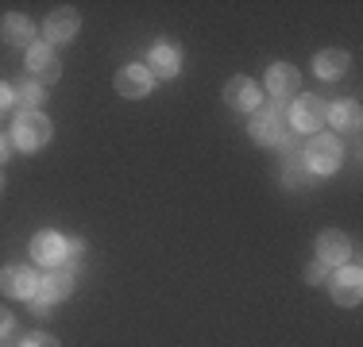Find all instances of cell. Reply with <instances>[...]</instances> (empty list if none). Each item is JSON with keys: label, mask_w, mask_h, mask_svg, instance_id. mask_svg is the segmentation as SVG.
Wrapping results in <instances>:
<instances>
[{"label": "cell", "mask_w": 363, "mask_h": 347, "mask_svg": "<svg viewBox=\"0 0 363 347\" xmlns=\"http://www.w3.org/2000/svg\"><path fill=\"white\" fill-rule=\"evenodd\" d=\"M252 139L263 147L286 143V112H282L279 104H259L252 112Z\"/></svg>", "instance_id": "cell-1"}, {"label": "cell", "mask_w": 363, "mask_h": 347, "mask_svg": "<svg viewBox=\"0 0 363 347\" xmlns=\"http://www.w3.org/2000/svg\"><path fill=\"white\" fill-rule=\"evenodd\" d=\"M344 151H340V139L333 135H313L309 139V151H306V170L313 174V178H325V174H333L336 166H340Z\"/></svg>", "instance_id": "cell-2"}, {"label": "cell", "mask_w": 363, "mask_h": 347, "mask_svg": "<svg viewBox=\"0 0 363 347\" xmlns=\"http://www.w3.org/2000/svg\"><path fill=\"white\" fill-rule=\"evenodd\" d=\"M50 139V120L43 112H20L12 124V143L23 147V151H35Z\"/></svg>", "instance_id": "cell-3"}, {"label": "cell", "mask_w": 363, "mask_h": 347, "mask_svg": "<svg viewBox=\"0 0 363 347\" xmlns=\"http://www.w3.org/2000/svg\"><path fill=\"white\" fill-rule=\"evenodd\" d=\"M0 290H4L8 297L31 301L39 290V278L31 274V266H4V271H0Z\"/></svg>", "instance_id": "cell-4"}, {"label": "cell", "mask_w": 363, "mask_h": 347, "mask_svg": "<svg viewBox=\"0 0 363 347\" xmlns=\"http://www.w3.org/2000/svg\"><path fill=\"white\" fill-rule=\"evenodd\" d=\"M328 290H333V301H336V305H359L363 274L356 271V266H340V271L333 274V282H328Z\"/></svg>", "instance_id": "cell-5"}, {"label": "cell", "mask_w": 363, "mask_h": 347, "mask_svg": "<svg viewBox=\"0 0 363 347\" xmlns=\"http://www.w3.org/2000/svg\"><path fill=\"white\" fill-rule=\"evenodd\" d=\"M31 258L43 266H62V258H66V239L58 236V232H39L35 239H31Z\"/></svg>", "instance_id": "cell-6"}, {"label": "cell", "mask_w": 363, "mask_h": 347, "mask_svg": "<svg viewBox=\"0 0 363 347\" xmlns=\"http://www.w3.org/2000/svg\"><path fill=\"white\" fill-rule=\"evenodd\" d=\"M325 116H328V108H325L321 97L294 101V112H290V120H294V127H298V132H317V127L325 124Z\"/></svg>", "instance_id": "cell-7"}, {"label": "cell", "mask_w": 363, "mask_h": 347, "mask_svg": "<svg viewBox=\"0 0 363 347\" xmlns=\"http://www.w3.org/2000/svg\"><path fill=\"white\" fill-rule=\"evenodd\" d=\"M74 293V274L70 271H62V266H55L47 278H39V290H35V297H43L47 305H55V301H66Z\"/></svg>", "instance_id": "cell-8"}, {"label": "cell", "mask_w": 363, "mask_h": 347, "mask_svg": "<svg viewBox=\"0 0 363 347\" xmlns=\"http://www.w3.org/2000/svg\"><path fill=\"white\" fill-rule=\"evenodd\" d=\"M151 85H155V77H151V69H147V66H124L116 74L120 97H147V93H151Z\"/></svg>", "instance_id": "cell-9"}, {"label": "cell", "mask_w": 363, "mask_h": 347, "mask_svg": "<svg viewBox=\"0 0 363 347\" xmlns=\"http://www.w3.org/2000/svg\"><path fill=\"white\" fill-rule=\"evenodd\" d=\"M224 101L240 112H255L259 108V85L252 77H232V81L224 85Z\"/></svg>", "instance_id": "cell-10"}, {"label": "cell", "mask_w": 363, "mask_h": 347, "mask_svg": "<svg viewBox=\"0 0 363 347\" xmlns=\"http://www.w3.org/2000/svg\"><path fill=\"white\" fill-rule=\"evenodd\" d=\"M267 89L274 93V97H294V93L301 89V74L294 66H286V62H274L271 69H267Z\"/></svg>", "instance_id": "cell-11"}, {"label": "cell", "mask_w": 363, "mask_h": 347, "mask_svg": "<svg viewBox=\"0 0 363 347\" xmlns=\"http://www.w3.org/2000/svg\"><path fill=\"white\" fill-rule=\"evenodd\" d=\"M317 255H321L325 266H344L352 258V243H348V236H340V232H325V236L317 239Z\"/></svg>", "instance_id": "cell-12"}, {"label": "cell", "mask_w": 363, "mask_h": 347, "mask_svg": "<svg viewBox=\"0 0 363 347\" xmlns=\"http://www.w3.org/2000/svg\"><path fill=\"white\" fill-rule=\"evenodd\" d=\"M28 69H31V77H35L39 85L55 81V77L62 74V66H58V58H55L50 47H28Z\"/></svg>", "instance_id": "cell-13"}, {"label": "cell", "mask_w": 363, "mask_h": 347, "mask_svg": "<svg viewBox=\"0 0 363 347\" xmlns=\"http://www.w3.org/2000/svg\"><path fill=\"white\" fill-rule=\"evenodd\" d=\"M182 66V50L174 47V42H155L151 50V62H147V69H151V77H174Z\"/></svg>", "instance_id": "cell-14"}, {"label": "cell", "mask_w": 363, "mask_h": 347, "mask_svg": "<svg viewBox=\"0 0 363 347\" xmlns=\"http://www.w3.org/2000/svg\"><path fill=\"white\" fill-rule=\"evenodd\" d=\"M47 39L50 42H66V39H74L77 35V12L74 8H58V12H50L47 16Z\"/></svg>", "instance_id": "cell-15"}, {"label": "cell", "mask_w": 363, "mask_h": 347, "mask_svg": "<svg viewBox=\"0 0 363 347\" xmlns=\"http://www.w3.org/2000/svg\"><path fill=\"white\" fill-rule=\"evenodd\" d=\"M0 35H4L8 42H12V47H31V20L28 16H4V23H0Z\"/></svg>", "instance_id": "cell-16"}, {"label": "cell", "mask_w": 363, "mask_h": 347, "mask_svg": "<svg viewBox=\"0 0 363 347\" xmlns=\"http://www.w3.org/2000/svg\"><path fill=\"white\" fill-rule=\"evenodd\" d=\"M325 120H333L340 132H356V127H359V104L356 101H340V104H333V108H328Z\"/></svg>", "instance_id": "cell-17"}, {"label": "cell", "mask_w": 363, "mask_h": 347, "mask_svg": "<svg viewBox=\"0 0 363 347\" xmlns=\"http://www.w3.org/2000/svg\"><path fill=\"white\" fill-rule=\"evenodd\" d=\"M313 69L321 77H340L344 69H348V55H344V50H321L317 62H313Z\"/></svg>", "instance_id": "cell-18"}, {"label": "cell", "mask_w": 363, "mask_h": 347, "mask_svg": "<svg viewBox=\"0 0 363 347\" xmlns=\"http://www.w3.org/2000/svg\"><path fill=\"white\" fill-rule=\"evenodd\" d=\"M12 101L20 104L23 112H39V104H43V85H39V81H23L20 89H12Z\"/></svg>", "instance_id": "cell-19"}, {"label": "cell", "mask_w": 363, "mask_h": 347, "mask_svg": "<svg viewBox=\"0 0 363 347\" xmlns=\"http://www.w3.org/2000/svg\"><path fill=\"white\" fill-rule=\"evenodd\" d=\"M282 181H286L290 189H298V186H309V181H317V178L306 170V162H286V170H282Z\"/></svg>", "instance_id": "cell-20"}, {"label": "cell", "mask_w": 363, "mask_h": 347, "mask_svg": "<svg viewBox=\"0 0 363 347\" xmlns=\"http://www.w3.org/2000/svg\"><path fill=\"white\" fill-rule=\"evenodd\" d=\"M85 258V239H66V263L77 266Z\"/></svg>", "instance_id": "cell-21"}, {"label": "cell", "mask_w": 363, "mask_h": 347, "mask_svg": "<svg viewBox=\"0 0 363 347\" xmlns=\"http://www.w3.org/2000/svg\"><path fill=\"white\" fill-rule=\"evenodd\" d=\"M325 278H328V266L321 263V258H317V263H309V266H306V282H309V285L325 282Z\"/></svg>", "instance_id": "cell-22"}, {"label": "cell", "mask_w": 363, "mask_h": 347, "mask_svg": "<svg viewBox=\"0 0 363 347\" xmlns=\"http://www.w3.org/2000/svg\"><path fill=\"white\" fill-rule=\"evenodd\" d=\"M23 347H58V340H55V336H47V332H39V336H28Z\"/></svg>", "instance_id": "cell-23"}, {"label": "cell", "mask_w": 363, "mask_h": 347, "mask_svg": "<svg viewBox=\"0 0 363 347\" xmlns=\"http://www.w3.org/2000/svg\"><path fill=\"white\" fill-rule=\"evenodd\" d=\"M12 104H16V101H12V89H8L4 81H0V116H4V112L12 108Z\"/></svg>", "instance_id": "cell-24"}, {"label": "cell", "mask_w": 363, "mask_h": 347, "mask_svg": "<svg viewBox=\"0 0 363 347\" xmlns=\"http://www.w3.org/2000/svg\"><path fill=\"white\" fill-rule=\"evenodd\" d=\"M31 312H35L39 320H47V317H50V305H47L43 297H31Z\"/></svg>", "instance_id": "cell-25"}, {"label": "cell", "mask_w": 363, "mask_h": 347, "mask_svg": "<svg viewBox=\"0 0 363 347\" xmlns=\"http://www.w3.org/2000/svg\"><path fill=\"white\" fill-rule=\"evenodd\" d=\"M282 147H286L290 162H301V143H298V139H286V143H282Z\"/></svg>", "instance_id": "cell-26"}, {"label": "cell", "mask_w": 363, "mask_h": 347, "mask_svg": "<svg viewBox=\"0 0 363 347\" xmlns=\"http://www.w3.org/2000/svg\"><path fill=\"white\" fill-rule=\"evenodd\" d=\"M8 332H12V312H8V309H0V340H4Z\"/></svg>", "instance_id": "cell-27"}, {"label": "cell", "mask_w": 363, "mask_h": 347, "mask_svg": "<svg viewBox=\"0 0 363 347\" xmlns=\"http://www.w3.org/2000/svg\"><path fill=\"white\" fill-rule=\"evenodd\" d=\"M8 159V139H0V162Z\"/></svg>", "instance_id": "cell-28"}, {"label": "cell", "mask_w": 363, "mask_h": 347, "mask_svg": "<svg viewBox=\"0 0 363 347\" xmlns=\"http://www.w3.org/2000/svg\"><path fill=\"white\" fill-rule=\"evenodd\" d=\"M0 189H4V178H0Z\"/></svg>", "instance_id": "cell-29"}, {"label": "cell", "mask_w": 363, "mask_h": 347, "mask_svg": "<svg viewBox=\"0 0 363 347\" xmlns=\"http://www.w3.org/2000/svg\"><path fill=\"white\" fill-rule=\"evenodd\" d=\"M0 347H4V343H0Z\"/></svg>", "instance_id": "cell-30"}]
</instances>
